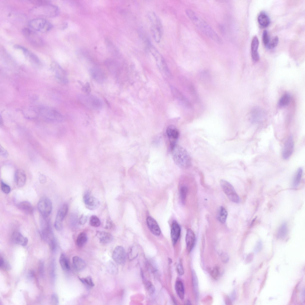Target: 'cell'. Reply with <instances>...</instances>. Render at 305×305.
Returning a JSON list of instances; mask_svg holds the SVG:
<instances>
[{
	"mask_svg": "<svg viewBox=\"0 0 305 305\" xmlns=\"http://www.w3.org/2000/svg\"><path fill=\"white\" fill-rule=\"evenodd\" d=\"M186 13L192 22L203 33L217 43H222L221 38L214 29L194 12L190 9H187Z\"/></svg>",
	"mask_w": 305,
	"mask_h": 305,
	"instance_id": "cell-1",
	"label": "cell"
},
{
	"mask_svg": "<svg viewBox=\"0 0 305 305\" xmlns=\"http://www.w3.org/2000/svg\"><path fill=\"white\" fill-rule=\"evenodd\" d=\"M171 149L173 160L178 166L185 169L191 166V157L185 149L177 144L171 147Z\"/></svg>",
	"mask_w": 305,
	"mask_h": 305,
	"instance_id": "cell-2",
	"label": "cell"
},
{
	"mask_svg": "<svg viewBox=\"0 0 305 305\" xmlns=\"http://www.w3.org/2000/svg\"><path fill=\"white\" fill-rule=\"evenodd\" d=\"M148 17L151 24V30L155 41H160L163 33V27L161 21L157 15L150 11L148 14Z\"/></svg>",
	"mask_w": 305,
	"mask_h": 305,
	"instance_id": "cell-3",
	"label": "cell"
},
{
	"mask_svg": "<svg viewBox=\"0 0 305 305\" xmlns=\"http://www.w3.org/2000/svg\"><path fill=\"white\" fill-rule=\"evenodd\" d=\"M30 13L35 15L47 17L56 16L59 13V9L56 6L50 4L36 6L32 8Z\"/></svg>",
	"mask_w": 305,
	"mask_h": 305,
	"instance_id": "cell-4",
	"label": "cell"
},
{
	"mask_svg": "<svg viewBox=\"0 0 305 305\" xmlns=\"http://www.w3.org/2000/svg\"><path fill=\"white\" fill-rule=\"evenodd\" d=\"M41 238L49 245L55 241L48 217H41Z\"/></svg>",
	"mask_w": 305,
	"mask_h": 305,
	"instance_id": "cell-5",
	"label": "cell"
},
{
	"mask_svg": "<svg viewBox=\"0 0 305 305\" xmlns=\"http://www.w3.org/2000/svg\"><path fill=\"white\" fill-rule=\"evenodd\" d=\"M77 97L82 103L90 108L97 110L101 109L102 107L103 104L102 101L97 97L89 94H80Z\"/></svg>",
	"mask_w": 305,
	"mask_h": 305,
	"instance_id": "cell-6",
	"label": "cell"
},
{
	"mask_svg": "<svg viewBox=\"0 0 305 305\" xmlns=\"http://www.w3.org/2000/svg\"><path fill=\"white\" fill-rule=\"evenodd\" d=\"M38 113L43 118L48 120L61 122L63 120V117L61 113L50 107H41L38 109Z\"/></svg>",
	"mask_w": 305,
	"mask_h": 305,
	"instance_id": "cell-7",
	"label": "cell"
},
{
	"mask_svg": "<svg viewBox=\"0 0 305 305\" xmlns=\"http://www.w3.org/2000/svg\"><path fill=\"white\" fill-rule=\"evenodd\" d=\"M28 24L31 29L42 32L49 31L52 27V25L50 22L41 18L32 19L29 21Z\"/></svg>",
	"mask_w": 305,
	"mask_h": 305,
	"instance_id": "cell-8",
	"label": "cell"
},
{
	"mask_svg": "<svg viewBox=\"0 0 305 305\" xmlns=\"http://www.w3.org/2000/svg\"><path fill=\"white\" fill-rule=\"evenodd\" d=\"M220 186L223 190L228 197L232 202L238 203L239 202V198L233 186L225 180H220Z\"/></svg>",
	"mask_w": 305,
	"mask_h": 305,
	"instance_id": "cell-9",
	"label": "cell"
},
{
	"mask_svg": "<svg viewBox=\"0 0 305 305\" xmlns=\"http://www.w3.org/2000/svg\"><path fill=\"white\" fill-rule=\"evenodd\" d=\"M23 34L31 44L37 46L43 45V40L41 37L32 29L26 28L22 30Z\"/></svg>",
	"mask_w": 305,
	"mask_h": 305,
	"instance_id": "cell-10",
	"label": "cell"
},
{
	"mask_svg": "<svg viewBox=\"0 0 305 305\" xmlns=\"http://www.w3.org/2000/svg\"><path fill=\"white\" fill-rule=\"evenodd\" d=\"M38 207L41 216L48 217L52 211V203L47 197H43L39 201Z\"/></svg>",
	"mask_w": 305,
	"mask_h": 305,
	"instance_id": "cell-11",
	"label": "cell"
},
{
	"mask_svg": "<svg viewBox=\"0 0 305 305\" xmlns=\"http://www.w3.org/2000/svg\"><path fill=\"white\" fill-rule=\"evenodd\" d=\"M68 211V207L66 204L63 205L58 211L54 223V226L57 231L63 228V221Z\"/></svg>",
	"mask_w": 305,
	"mask_h": 305,
	"instance_id": "cell-12",
	"label": "cell"
},
{
	"mask_svg": "<svg viewBox=\"0 0 305 305\" xmlns=\"http://www.w3.org/2000/svg\"><path fill=\"white\" fill-rule=\"evenodd\" d=\"M126 256L124 248L120 246H117L115 248L112 254L113 259L117 263L120 264H124L126 261Z\"/></svg>",
	"mask_w": 305,
	"mask_h": 305,
	"instance_id": "cell-13",
	"label": "cell"
},
{
	"mask_svg": "<svg viewBox=\"0 0 305 305\" xmlns=\"http://www.w3.org/2000/svg\"><path fill=\"white\" fill-rule=\"evenodd\" d=\"M294 148V142L292 137L289 136L286 140L282 152L283 158L287 160L292 154Z\"/></svg>",
	"mask_w": 305,
	"mask_h": 305,
	"instance_id": "cell-14",
	"label": "cell"
},
{
	"mask_svg": "<svg viewBox=\"0 0 305 305\" xmlns=\"http://www.w3.org/2000/svg\"><path fill=\"white\" fill-rule=\"evenodd\" d=\"M51 67L54 72L56 77L59 80L64 83L68 82L66 72L58 63L55 62H53L51 64Z\"/></svg>",
	"mask_w": 305,
	"mask_h": 305,
	"instance_id": "cell-15",
	"label": "cell"
},
{
	"mask_svg": "<svg viewBox=\"0 0 305 305\" xmlns=\"http://www.w3.org/2000/svg\"><path fill=\"white\" fill-rule=\"evenodd\" d=\"M83 200L86 207L90 210L96 209L100 204L99 200L96 198L91 196L88 193L85 194L83 197Z\"/></svg>",
	"mask_w": 305,
	"mask_h": 305,
	"instance_id": "cell-16",
	"label": "cell"
},
{
	"mask_svg": "<svg viewBox=\"0 0 305 305\" xmlns=\"http://www.w3.org/2000/svg\"><path fill=\"white\" fill-rule=\"evenodd\" d=\"M166 133L169 139L171 147L176 144L179 136V132L175 126H169L166 129Z\"/></svg>",
	"mask_w": 305,
	"mask_h": 305,
	"instance_id": "cell-17",
	"label": "cell"
},
{
	"mask_svg": "<svg viewBox=\"0 0 305 305\" xmlns=\"http://www.w3.org/2000/svg\"><path fill=\"white\" fill-rule=\"evenodd\" d=\"M146 221L147 226L152 233L155 236L159 235L161 230L155 220L151 217L149 216L147 218Z\"/></svg>",
	"mask_w": 305,
	"mask_h": 305,
	"instance_id": "cell-18",
	"label": "cell"
},
{
	"mask_svg": "<svg viewBox=\"0 0 305 305\" xmlns=\"http://www.w3.org/2000/svg\"><path fill=\"white\" fill-rule=\"evenodd\" d=\"M14 179L18 186L20 187L24 186L26 180V175L24 171L20 169L16 170L15 173Z\"/></svg>",
	"mask_w": 305,
	"mask_h": 305,
	"instance_id": "cell-19",
	"label": "cell"
},
{
	"mask_svg": "<svg viewBox=\"0 0 305 305\" xmlns=\"http://www.w3.org/2000/svg\"><path fill=\"white\" fill-rule=\"evenodd\" d=\"M14 47L15 48L21 49L26 57L29 60L36 63H39L40 60L37 56L27 49L19 45H15Z\"/></svg>",
	"mask_w": 305,
	"mask_h": 305,
	"instance_id": "cell-20",
	"label": "cell"
},
{
	"mask_svg": "<svg viewBox=\"0 0 305 305\" xmlns=\"http://www.w3.org/2000/svg\"><path fill=\"white\" fill-rule=\"evenodd\" d=\"M180 233V228L175 221L172 222L171 231V236L172 242L175 244L178 239Z\"/></svg>",
	"mask_w": 305,
	"mask_h": 305,
	"instance_id": "cell-21",
	"label": "cell"
},
{
	"mask_svg": "<svg viewBox=\"0 0 305 305\" xmlns=\"http://www.w3.org/2000/svg\"><path fill=\"white\" fill-rule=\"evenodd\" d=\"M195 241V236L194 232L190 229L187 230L186 236V248L188 252H190L193 248Z\"/></svg>",
	"mask_w": 305,
	"mask_h": 305,
	"instance_id": "cell-22",
	"label": "cell"
},
{
	"mask_svg": "<svg viewBox=\"0 0 305 305\" xmlns=\"http://www.w3.org/2000/svg\"><path fill=\"white\" fill-rule=\"evenodd\" d=\"M12 238L14 243L23 246L26 245L28 242L27 238L24 237L21 233L17 231H15L13 233Z\"/></svg>",
	"mask_w": 305,
	"mask_h": 305,
	"instance_id": "cell-23",
	"label": "cell"
},
{
	"mask_svg": "<svg viewBox=\"0 0 305 305\" xmlns=\"http://www.w3.org/2000/svg\"><path fill=\"white\" fill-rule=\"evenodd\" d=\"M97 237L101 243L106 244L111 242L113 239V236L110 233L104 231H98L96 233Z\"/></svg>",
	"mask_w": 305,
	"mask_h": 305,
	"instance_id": "cell-24",
	"label": "cell"
},
{
	"mask_svg": "<svg viewBox=\"0 0 305 305\" xmlns=\"http://www.w3.org/2000/svg\"><path fill=\"white\" fill-rule=\"evenodd\" d=\"M90 72L93 78L96 81L101 83L105 79V75L103 72L100 69L94 68L90 70Z\"/></svg>",
	"mask_w": 305,
	"mask_h": 305,
	"instance_id": "cell-25",
	"label": "cell"
},
{
	"mask_svg": "<svg viewBox=\"0 0 305 305\" xmlns=\"http://www.w3.org/2000/svg\"><path fill=\"white\" fill-rule=\"evenodd\" d=\"M72 263L75 269L77 271L83 270L86 267V263L81 258L75 256L72 258Z\"/></svg>",
	"mask_w": 305,
	"mask_h": 305,
	"instance_id": "cell-26",
	"label": "cell"
},
{
	"mask_svg": "<svg viewBox=\"0 0 305 305\" xmlns=\"http://www.w3.org/2000/svg\"><path fill=\"white\" fill-rule=\"evenodd\" d=\"M18 207L21 211L28 214L33 213V208L31 204L29 202L24 201L20 203Z\"/></svg>",
	"mask_w": 305,
	"mask_h": 305,
	"instance_id": "cell-27",
	"label": "cell"
},
{
	"mask_svg": "<svg viewBox=\"0 0 305 305\" xmlns=\"http://www.w3.org/2000/svg\"><path fill=\"white\" fill-rule=\"evenodd\" d=\"M227 215L228 213L225 209L222 206L220 207L217 215L218 220L221 223H224L226 220Z\"/></svg>",
	"mask_w": 305,
	"mask_h": 305,
	"instance_id": "cell-28",
	"label": "cell"
},
{
	"mask_svg": "<svg viewBox=\"0 0 305 305\" xmlns=\"http://www.w3.org/2000/svg\"><path fill=\"white\" fill-rule=\"evenodd\" d=\"M258 21L259 24L264 27L268 26L270 22L269 17L266 14L263 13H261L259 15Z\"/></svg>",
	"mask_w": 305,
	"mask_h": 305,
	"instance_id": "cell-29",
	"label": "cell"
},
{
	"mask_svg": "<svg viewBox=\"0 0 305 305\" xmlns=\"http://www.w3.org/2000/svg\"><path fill=\"white\" fill-rule=\"evenodd\" d=\"M175 289L179 298L181 299H183L184 295V288L183 283L181 281L178 280L176 281L175 284Z\"/></svg>",
	"mask_w": 305,
	"mask_h": 305,
	"instance_id": "cell-30",
	"label": "cell"
},
{
	"mask_svg": "<svg viewBox=\"0 0 305 305\" xmlns=\"http://www.w3.org/2000/svg\"><path fill=\"white\" fill-rule=\"evenodd\" d=\"M59 263L62 269L65 271H68L70 269V266L68 261L65 255L62 254L59 258Z\"/></svg>",
	"mask_w": 305,
	"mask_h": 305,
	"instance_id": "cell-31",
	"label": "cell"
},
{
	"mask_svg": "<svg viewBox=\"0 0 305 305\" xmlns=\"http://www.w3.org/2000/svg\"><path fill=\"white\" fill-rule=\"evenodd\" d=\"M87 236L85 233H80L78 235L76 240L77 246L80 248L83 247L87 242Z\"/></svg>",
	"mask_w": 305,
	"mask_h": 305,
	"instance_id": "cell-32",
	"label": "cell"
},
{
	"mask_svg": "<svg viewBox=\"0 0 305 305\" xmlns=\"http://www.w3.org/2000/svg\"><path fill=\"white\" fill-rule=\"evenodd\" d=\"M288 228L287 223L286 222L283 223L279 228L277 233L278 237L280 238H284L287 234Z\"/></svg>",
	"mask_w": 305,
	"mask_h": 305,
	"instance_id": "cell-33",
	"label": "cell"
},
{
	"mask_svg": "<svg viewBox=\"0 0 305 305\" xmlns=\"http://www.w3.org/2000/svg\"><path fill=\"white\" fill-rule=\"evenodd\" d=\"M303 172V169L301 167L299 168L297 170L293 181V185L294 186H297L300 183Z\"/></svg>",
	"mask_w": 305,
	"mask_h": 305,
	"instance_id": "cell-34",
	"label": "cell"
},
{
	"mask_svg": "<svg viewBox=\"0 0 305 305\" xmlns=\"http://www.w3.org/2000/svg\"><path fill=\"white\" fill-rule=\"evenodd\" d=\"M290 95L285 94L280 99L279 104L281 106L284 107L290 103Z\"/></svg>",
	"mask_w": 305,
	"mask_h": 305,
	"instance_id": "cell-35",
	"label": "cell"
},
{
	"mask_svg": "<svg viewBox=\"0 0 305 305\" xmlns=\"http://www.w3.org/2000/svg\"><path fill=\"white\" fill-rule=\"evenodd\" d=\"M188 190L187 187L185 186H182L180 188V196L181 202L183 204H184L185 203Z\"/></svg>",
	"mask_w": 305,
	"mask_h": 305,
	"instance_id": "cell-36",
	"label": "cell"
},
{
	"mask_svg": "<svg viewBox=\"0 0 305 305\" xmlns=\"http://www.w3.org/2000/svg\"><path fill=\"white\" fill-rule=\"evenodd\" d=\"M259 44V42L258 37L256 36H254L252 38L251 43V52H257Z\"/></svg>",
	"mask_w": 305,
	"mask_h": 305,
	"instance_id": "cell-37",
	"label": "cell"
},
{
	"mask_svg": "<svg viewBox=\"0 0 305 305\" xmlns=\"http://www.w3.org/2000/svg\"><path fill=\"white\" fill-rule=\"evenodd\" d=\"M80 280L83 283L90 287H93L94 286L92 279L90 276H87L85 278H79Z\"/></svg>",
	"mask_w": 305,
	"mask_h": 305,
	"instance_id": "cell-38",
	"label": "cell"
},
{
	"mask_svg": "<svg viewBox=\"0 0 305 305\" xmlns=\"http://www.w3.org/2000/svg\"><path fill=\"white\" fill-rule=\"evenodd\" d=\"M89 222L91 226L94 227H99L101 224L99 219L95 215H92L90 217Z\"/></svg>",
	"mask_w": 305,
	"mask_h": 305,
	"instance_id": "cell-39",
	"label": "cell"
},
{
	"mask_svg": "<svg viewBox=\"0 0 305 305\" xmlns=\"http://www.w3.org/2000/svg\"><path fill=\"white\" fill-rule=\"evenodd\" d=\"M0 267L1 268L7 271L10 270L11 268L10 264L7 261L5 260L1 257H0Z\"/></svg>",
	"mask_w": 305,
	"mask_h": 305,
	"instance_id": "cell-40",
	"label": "cell"
},
{
	"mask_svg": "<svg viewBox=\"0 0 305 305\" xmlns=\"http://www.w3.org/2000/svg\"><path fill=\"white\" fill-rule=\"evenodd\" d=\"M278 42V38L277 36L275 37L269 43L267 46L270 49L273 48L276 46Z\"/></svg>",
	"mask_w": 305,
	"mask_h": 305,
	"instance_id": "cell-41",
	"label": "cell"
},
{
	"mask_svg": "<svg viewBox=\"0 0 305 305\" xmlns=\"http://www.w3.org/2000/svg\"><path fill=\"white\" fill-rule=\"evenodd\" d=\"M1 187L2 192L6 194H8L10 191V186L2 180L1 181Z\"/></svg>",
	"mask_w": 305,
	"mask_h": 305,
	"instance_id": "cell-42",
	"label": "cell"
},
{
	"mask_svg": "<svg viewBox=\"0 0 305 305\" xmlns=\"http://www.w3.org/2000/svg\"><path fill=\"white\" fill-rule=\"evenodd\" d=\"M146 287L148 292L152 294L155 291V288L153 284L150 281H147L146 283Z\"/></svg>",
	"mask_w": 305,
	"mask_h": 305,
	"instance_id": "cell-43",
	"label": "cell"
},
{
	"mask_svg": "<svg viewBox=\"0 0 305 305\" xmlns=\"http://www.w3.org/2000/svg\"><path fill=\"white\" fill-rule=\"evenodd\" d=\"M212 277L215 279H217L220 274V269L218 267L214 268L211 272Z\"/></svg>",
	"mask_w": 305,
	"mask_h": 305,
	"instance_id": "cell-44",
	"label": "cell"
},
{
	"mask_svg": "<svg viewBox=\"0 0 305 305\" xmlns=\"http://www.w3.org/2000/svg\"><path fill=\"white\" fill-rule=\"evenodd\" d=\"M262 40L264 45L267 46L269 43V39L267 32L266 30L263 31L262 34Z\"/></svg>",
	"mask_w": 305,
	"mask_h": 305,
	"instance_id": "cell-45",
	"label": "cell"
},
{
	"mask_svg": "<svg viewBox=\"0 0 305 305\" xmlns=\"http://www.w3.org/2000/svg\"><path fill=\"white\" fill-rule=\"evenodd\" d=\"M82 90L87 95L89 94L91 91V88L90 84L88 82H86L82 87Z\"/></svg>",
	"mask_w": 305,
	"mask_h": 305,
	"instance_id": "cell-46",
	"label": "cell"
},
{
	"mask_svg": "<svg viewBox=\"0 0 305 305\" xmlns=\"http://www.w3.org/2000/svg\"><path fill=\"white\" fill-rule=\"evenodd\" d=\"M51 302L53 305H57L59 303L58 298L56 294L53 293L51 296Z\"/></svg>",
	"mask_w": 305,
	"mask_h": 305,
	"instance_id": "cell-47",
	"label": "cell"
},
{
	"mask_svg": "<svg viewBox=\"0 0 305 305\" xmlns=\"http://www.w3.org/2000/svg\"><path fill=\"white\" fill-rule=\"evenodd\" d=\"M44 268L43 262L42 261H40L39 263L38 270L39 274L41 276H43L44 274Z\"/></svg>",
	"mask_w": 305,
	"mask_h": 305,
	"instance_id": "cell-48",
	"label": "cell"
},
{
	"mask_svg": "<svg viewBox=\"0 0 305 305\" xmlns=\"http://www.w3.org/2000/svg\"><path fill=\"white\" fill-rule=\"evenodd\" d=\"M177 270L178 273L180 275H182L183 274L184 270L183 266L181 263H179L177 265Z\"/></svg>",
	"mask_w": 305,
	"mask_h": 305,
	"instance_id": "cell-49",
	"label": "cell"
},
{
	"mask_svg": "<svg viewBox=\"0 0 305 305\" xmlns=\"http://www.w3.org/2000/svg\"><path fill=\"white\" fill-rule=\"evenodd\" d=\"M0 153L1 156L4 157H7L8 155L7 151L1 145L0 147Z\"/></svg>",
	"mask_w": 305,
	"mask_h": 305,
	"instance_id": "cell-50",
	"label": "cell"
},
{
	"mask_svg": "<svg viewBox=\"0 0 305 305\" xmlns=\"http://www.w3.org/2000/svg\"><path fill=\"white\" fill-rule=\"evenodd\" d=\"M87 220V217L84 214H82L80 218L79 223L81 225H83L86 222Z\"/></svg>",
	"mask_w": 305,
	"mask_h": 305,
	"instance_id": "cell-51",
	"label": "cell"
},
{
	"mask_svg": "<svg viewBox=\"0 0 305 305\" xmlns=\"http://www.w3.org/2000/svg\"><path fill=\"white\" fill-rule=\"evenodd\" d=\"M251 56L254 61H257L259 60V56L258 51L251 52Z\"/></svg>",
	"mask_w": 305,
	"mask_h": 305,
	"instance_id": "cell-52",
	"label": "cell"
},
{
	"mask_svg": "<svg viewBox=\"0 0 305 305\" xmlns=\"http://www.w3.org/2000/svg\"><path fill=\"white\" fill-rule=\"evenodd\" d=\"M35 272L33 270H29L27 273V277L29 279H31L34 277L35 276Z\"/></svg>",
	"mask_w": 305,
	"mask_h": 305,
	"instance_id": "cell-53",
	"label": "cell"
},
{
	"mask_svg": "<svg viewBox=\"0 0 305 305\" xmlns=\"http://www.w3.org/2000/svg\"><path fill=\"white\" fill-rule=\"evenodd\" d=\"M222 260L223 262H226L228 260V256L225 253H222L221 254Z\"/></svg>",
	"mask_w": 305,
	"mask_h": 305,
	"instance_id": "cell-54",
	"label": "cell"
},
{
	"mask_svg": "<svg viewBox=\"0 0 305 305\" xmlns=\"http://www.w3.org/2000/svg\"><path fill=\"white\" fill-rule=\"evenodd\" d=\"M39 180L41 183H44L46 181V178L44 175L40 174L39 176Z\"/></svg>",
	"mask_w": 305,
	"mask_h": 305,
	"instance_id": "cell-55",
	"label": "cell"
},
{
	"mask_svg": "<svg viewBox=\"0 0 305 305\" xmlns=\"http://www.w3.org/2000/svg\"><path fill=\"white\" fill-rule=\"evenodd\" d=\"M253 253H251L249 254L247 258L246 261L248 262H250L253 259Z\"/></svg>",
	"mask_w": 305,
	"mask_h": 305,
	"instance_id": "cell-56",
	"label": "cell"
},
{
	"mask_svg": "<svg viewBox=\"0 0 305 305\" xmlns=\"http://www.w3.org/2000/svg\"><path fill=\"white\" fill-rule=\"evenodd\" d=\"M112 226V223L111 222L108 221L107 222L106 225L105 226V228H106L108 229L111 227Z\"/></svg>",
	"mask_w": 305,
	"mask_h": 305,
	"instance_id": "cell-57",
	"label": "cell"
},
{
	"mask_svg": "<svg viewBox=\"0 0 305 305\" xmlns=\"http://www.w3.org/2000/svg\"><path fill=\"white\" fill-rule=\"evenodd\" d=\"M168 260H169V264H171L172 262V261L171 259H170L169 258V259H168Z\"/></svg>",
	"mask_w": 305,
	"mask_h": 305,
	"instance_id": "cell-58",
	"label": "cell"
}]
</instances>
